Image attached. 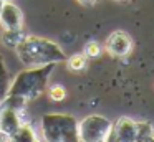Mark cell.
Returning a JSON list of instances; mask_svg holds the SVG:
<instances>
[{"label":"cell","mask_w":154,"mask_h":142,"mask_svg":"<svg viewBox=\"0 0 154 142\" xmlns=\"http://www.w3.org/2000/svg\"><path fill=\"white\" fill-rule=\"evenodd\" d=\"M7 140L8 142H42L38 131L27 121H25L12 135H8Z\"/></svg>","instance_id":"obj_9"},{"label":"cell","mask_w":154,"mask_h":142,"mask_svg":"<svg viewBox=\"0 0 154 142\" xmlns=\"http://www.w3.org/2000/svg\"><path fill=\"white\" fill-rule=\"evenodd\" d=\"M78 2H80L81 5H94L98 0H78Z\"/></svg>","instance_id":"obj_17"},{"label":"cell","mask_w":154,"mask_h":142,"mask_svg":"<svg viewBox=\"0 0 154 142\" xmlns=\"http://www.w3.org/2000/svg\"><path fill=\"white\" fill-rule=\"evenodd\" d=\"M40 127L45 142H81L78 135V121L71 114H45L40 121Z\"/></svg>","instance_id":"obj_3"},{"label":"cell","mask_w":154,"mask_h":142,"mask_svg":"<svg viewBox=\"0 0 154 142\" xmlns=\"http://www.w3.org/2000/svg\"><path fill=\"white\" fill-rule=\"evenodd\" d=\"M10 83H12L10 71H8L7 65H5V59H4V56H2V53H0V101L7 96Z\"/></svg>","instance_id":"obj_11"},{"label":"cell","mask_w":154,"mask_h":142,"mask_svg":"<svg viewBox=\"0 0 154 142\" xmlns=\"http://www.w3.org/2000/svg\"><path fill=\"white\" fill-rule=\"evenodd\" d=\"M4 3H5L4 0H0V12H2V7H4Z\"/></svg>","instance_id":"obj_19"},{"label":"cell","mask_w":154,"mask_h":142,"mask_svg":"<svg viewBox=\"0 0 154 142\" xmlns=\"http://www.w3.org/2000/svg\"><path fill=\"white\" fill-rule=\"evenodd\" d=\"M15 53L27 68L57 65V63L66 61V55L58 43L35 35L25 36L20 41V45L15 48Z\"/></svg>","instance_id":"obj_1"},{"label":"cell","mask_w":154,"mask_h":142,"mask_svg":"<svg viewBox=\"0 0 154 142\" xmlns=\"http://www.w3.org/2000/svg\"><path fill=\"white\" fill-rule=\"evenodd\" d=\"M85 56L86 58H98L101 55V46L98 41H88L85 45V50H83Z\"/></svg>","instance_id":"obj_15"},{"label":"cell","mask_w":154,"mask_h":142,"mask_svg":"<svg viewBox=\"0 0 154 142\" xmlns=\"http://www.w3.org/2000/svg\"><path fill=\"white\" fill-rule=\"evenodd\" d=\"M106 50L111 56H116V58H121V56H126L128 53L133 50V40L123 30H116L113 32L106 40Z\"/></svg>","instance_id":"obj_6"},{"label":"cell","mask_w":154,"mask_h":142,"mask_svg":"<svg viewBox=\"0 0 154 142\" xmlns=\"http://www.w3.org/2000/svg\"><path fill=\"white\" fill-rule=\"evenodd\" d=\"M113 132L119 142H136L137 122L129 117H119L113 125Z\"/></svg>","instance_id":"obj_8"},{"label":"cell","mask_w":154,"mask_h":142,"mask_svg":"<svg viewBox=\"0 0 154 142\" xmlns=\"http://www.w3.org/2000/svg\"><path fill=\"white\" fill-rule=\"evenodd\" d=\"M104 142H119V140H118V137L114 135V132L111 131V132H109V135H108V137L104 139Z\"/></svg>","instance_id":"obj_16"},{"label":"cell","mask_w":154,"mask_h":142,"mask_svg":"<svg viewBox=\"0 0 154 142\" xmlns=\"http://www.w3.org/2000/svg\"><path fill=\"white\" fill-rule=\"evenodd\" d=\"M48 96H50L51 101L60 102V101H63V99L66 98V89H65L61 84H53V86L48 88Z\"/></svg>","instance_id":"obj_14"},{"label":"cell","mask_w":154,"mask_h":142,"mask_svg":"<svg viewBox=\"0 0 154 142\" xmlns=\"http://www.w3.org/2000/svg\"><path fill=\"white\" fill-rule=\"evenodd\" d=\"M28 102L17 96H5L0 101V135L8 137L25 122L23 111Z\"/></svg>","instance_id":"obj_4"},{"label":"cell","mask_w":154,"mask_h":142,"mask_svg":"<svg viewBox=\"0 0 154 142\" xmlns=\"http://www.w3.org/2000/svg\"><path fill=\"white\" fill-rule=\"evenodd\" d=\"M25 36H27V33L23 32V28H20V30H2V43H4V46H7V48H10V50L17 48Z\"/></svg>","instance_id":"obj_10"},{"label":"cell","mask_w":154,"mask_h":142,"mask_svg":"<svg viewBox=\"0 0 154 142\" xmlns=\"http://www.w3.org/2000/svg\"><path fill=\"white\" fill-rule=\"evenodd\" d=\"M146 142H154V134H152V135H151V137H149V139H147V140H146Z\"/></svg>","instance_id":"obj_18"},{"label":"cell","mask_w":154,"mask_h":142,"mask_svg":"<svg viewBox=\"0 0 154 142\" xmlns=\"http://www.w3.org/2000/svg\"><path fill=\"white\" fill-rule=\"evenodd\" d=\"M118 2H124V0H118Z\"/></svg>","instance_id":"obj_21"},{"label":"cell","mask_w":154,"mask_h":142,"mask_svg":"<svg viewBox=\"0 0 154 142\" xmlns=\"http://www.w3.org/2000/svg\"><path fill=\"white\" fill-rule=\"evenodd\" d=\"M57 65L35 66V68H25L12 78L8 96H17L23 101L30 102L42 96L48 88V81Z\"/></svg>","instance_id":"obj_2"},{"label":"cell","mask_w":154,"mask_h":142,"mask_svg":"<svg viewBox=\"0 0 154 142\" xmlns=\"http://www.w3.org/2000/svg\"><path fill=\"white\" fill-rule=\"evenodd\" d=\"M113 131V122L100 114H90L78 122V135L81 142H104Z\"/></svg>","instance_id":"obj_5"},{"label":"cell","mask_w":154,"mask_h":142,"mask_svg":"<svg viewBox=\"0 0 154 142\" xmlns=\"http://www.w3.org/2000/svg\"><path fill=\"white\" fill-rule=\"evenodd\" d=\"M154 134V129L149 122H137V132H136V142H146Z\"/></svg>","instance_id":"obj_13"},{"label":"cell","mask_w":154,"mask_h":142,"mask_svg":"<svg viewBox=\"0 0 154 142\" xmlns=\"http://www.w3.org/2000/svg\"><path fill=\"white\" fill-rule=\"evenodd\" d=\"M88 58L85 56V53H76V55H71L70 58H66V65L71 71H81V69L86 68Z\"/></svg>","instance_id":"obj_12"},{"label":"cell","mask_w":154,"mask_h":142,"mask_svg":"<svg viewBox=\"0 0 154 142\" xmlns=\"http://www.w3.org/2000/svg\"><path fill=\"white\" fill-rule=\"evenodd\" d=\"M0 25L2 30H20L23 28V13L20 7L14 2H5L0 12Z\"/></svg>","instance_id":"obj_7"},{"label":"cell","mask_w":154,"mask_h":142,"mask_svg":"<svg viewBox=\"0 0 154 142\" xmlns=\"http://www.w3.org/2000/svg\"><path fill=\"white\" fill-rule=\"evenodd\" d=\"M4 2H12V0H4Z\"/></svg>","instance_id":"obj_20"}]
</instances>
